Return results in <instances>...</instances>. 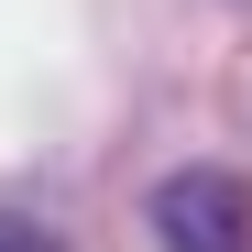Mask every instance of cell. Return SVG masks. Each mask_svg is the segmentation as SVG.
<instances>
[{
  "label": "cell",
  "instance_id": "obj_1",
  "mask_svg": "<svg viewBox=\"0 0 252 252\" xmlns=\"http://www.w3.org/2000/svg\"><path fill=\"white\" fill-rule=\"evenodd\" d=\"M154 230L176 241V252H252V176H230V164H187V176H164Z\"/></svg>",
  "mask_w": 252,
  "mask_h": 252
},
{
  "label": "cell",
  "instance_id": "obj_2",
  "mask_svg": "<svg viewBox=\"0 0 252 252\" xmlns=\"http://www.w3.org/2000/svg\"><path fill=\"white\" fill-rule=\"evenodd\" d=\"M0 252H66V241H55L44 220H0Z\"/></svg>",
  "mask_w": 252,
  "mask_h": 252
}]
</instances>
